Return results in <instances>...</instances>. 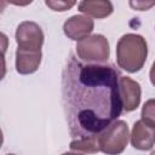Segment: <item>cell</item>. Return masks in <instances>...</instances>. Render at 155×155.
Listing matches in <instances>:
<instances>
[{"label": "cell", "mask_w": 155, "mask_h": 155, "mask_svg": "<svg viewBox=\"0 0 155 155\" xmlns=\"http://www.w3.org/2000/svg\"><path fill=\"white\" fill-rule=\"evenodd\" d=\"M150 155H155V150H154V151H153V153H151Z\"/></svg>", "instance_id": "obj_17"}, {"label": "cell", "mask_w": 155, "mask_h": 155, "mask_svg": "<svg viewBox=\"0 0 155 155\" xmlns=\"http://www.w3.org/2000/svg\"><path fill=\"white\" fill-rule=\"evenodd\" d=\"M140 116H142V121L155 128V98H151V99H148L144 104H143V108H142V113H140Z\"/></svg>", "instance_id": "obj_12"}, {"label": "cell", "mask_w": 155, "mask_h": 155, "mask_svg": "<svg viewBox=\"0 0 155 155\" xmlns=\"http://www.w3.org/2000/svg\"><path fill=\"white\" fill-rule=\"evenodd\" d=\"M130 139L134 149L142 151L150 150L155 144V128L145 125L142 120H138L132 127Z\"/></svg>", "instance_id": "obj_8"}, {"label": "cell", "mask_w": 155, "mask_h": 155, "mask_svg": "<svg viewBox=\"0 0 155 155\" xmlns=\"http://www.w3.org/2000/svg\"><path fill=\"white\" fill-rule=\"evenodd\" d=\"M79 11L87 17L93 18H105L113 13V4L109 0H85L80 1Z\"/></svg>", "instance_id": "obj_10"}, {"label": "cell", "mask_w": 155, "mask_h": 155, "mask_svg": "<svg viewBox=\"0 0 155 155\" xmlns=\"http://www.w3.org/2000/svg\"><path fill=\"white\" fill-rule=\"evenodd\" d=\"M130 139L128 126L122 120H116L99 133V149L107 155H120Z\"/></svg>", "instance_id": "obj_4"}, {"label": "cell", "mask_w": 155, "mask_h": 155, "mask_svg": "<svg viewBox=\"0 0 155 155\" xmlns=\"http://www.w3.org/2000/svg\"><path fill=\"white\" fill-rule=\"evenodd\" d=\"M41 50L29 51V50H16V70L22 75L33 74L39 69L41 63Z\"/></svg>", "instance_id": "obj_9"}, {"label": "cell", "mask_w": 155, "mask_h": 155, "mask_svg": "<svg viewBox=\"0 0 155 155\" xmlns=\"http://www.w3.org/2000/svg\"><path fill=\"white\" fill-rule=\"evenodd\" d=\"M148 57V44L139 34L128 33L122 35L116 45V62L117 65L128 71H139Z\"/></svg>", "instance_id": "obj_2"}, {"label": "cell", "mask_w": 155, "mask_h": 155, "mask_svg": "<svg viewBox=\"0 0 155 155\" xmlns=\"http://www.w3.org/2000/svg\"><path fill=\"white\" fill-rule=\"evenodd\" d=\"M62 155H81V154H79V153H64Z\"/></svg>", "instance_id": "obj_16"}, {"label": "cell", "mask_w": 155, "mask_h": 155, "mask_svg": "<svg viewBox=\"0 0 155 155\" xmlns=\"http://www.w3.org/2000/svg\"><path fill=\"white\" fill-rule=\"evenodd\" d=\"M94 23L93 19L85 15H74L69 17L63 24L64 34L75 41H80L91 35Z\"/></svg>", "instance_id": "obj_7"}, {"label": "cell", "mask_w": 155, "mask_h": 155, "mask_svg": "<svg viewBox=\"0 0 155 155\" xmlns=\"http://www.w3.org/2000/svg\"><path fill=\"white\" fill-rule=\"evenodd\" d=\"M69 148L76 153H79V151L80 153H87V154L98 153V151H101V149H99V134L74 139L70 142Z\"/></svg>", "instance_id": "obj_11"}, {"label": "cell", "mask_w": 155, "mask_h": 155, "mask_svg": "<svg viewBox=\"0 0 155 155\" xmlns=\"http://www.w3.org/2000/svg\"><path fill=\"white\" fill-rule=\"evenodd\" d=\"M120 78L113 64H85L69 57L62 74V102L74 139L102 133L121 115Z\"/></svg>", "instance_id": "obj_1"}, {"label": "cell", "mask_w": 155, "mask_h": 155, "mask_svg": "<svg viewBox=\"0 0 155 155\" xmlns=\"http://www.w3.org/2000/svg\"><path fill=\"white\" fill-rule=\"evenodd\" d=\"M46 6H48L50 8H52L53 11H59V12H63V11H67L69 8H71L76 2L75 1H61V0H46L45 1Z\"/></svg>", "instance_id": "obj_13"}, {"label": "cell", "mask_w": 155, "mask_h": 155, "mask_svg": "<svg viewBox=\"0 0 155 155\" xmlns=\"http://www.w3.org/2000/svg\"><path fill=\"white\" fill-rule=\"evenodd\" d=\"M119 88L124 111L130 113L136 110L140 103L142 97L140 85L128 76H121L119 80Z\"/></svg>", "instance_id": "obj_6"}, {"label": "cell", "mask_w": 155, "mask_h": 155, "mask_svg": "<svg viewBox=\"0 0 155 155\" xmlns=\"http://www.w3.org/2000/svg\"><path fill=\"white\" fill-rule=\"evenodd\" d=\"M130 6L138 11H147L155 6V1H130Z\"/></svg>", "instance_id": "obj_14"}, {"label": "cell", "mask_w": 155, "mask_h": 155, "mask_svg": "<svg viewBox=\"0 0 155 155\" xmlns=\"http://www.w3.org/2000/svg\"><path fill=\"white\" fill-rule=\"evenodd\" d=\"M149 78H150V82L153 84V86H155V62L153 63L150 71H149Z\"/></svg>", "instance_id": "obj_15"}, {"label": "cell", "mask_w": 155, "mask_h": 155, "mask_svg": "<svg viewBox=\"0 0 155 155\" xmlns=\"http://www.w3.org/2000/svg\"><path fill=\"white\" fill-rule=\"evenodd\" d=\"M16 42L17 48L40 51L44 44V33L41 27L31 21H24L19 23L16 29Z\"/></svg>", "instance_id": "obj_5"}, {"label": "cell", "mask_w": 155, "mask_h": 155, "mask_svg": "<svg viewBox=\"0 0 155 155\" xmlns=\"http://www.w3.org/2000/svg\"><path fill=\"white\" fill-rule=\"evenodd\" d=\"M75 50L80 61L92 64H103L110 56L109 41L102 34H92L78 41Z\"/></svg>", "instance_id": "obj_3"}, {"label": "cell", "mask_w": 155, "mask_h": 155, "mask_svg": "<svg viewBox=\"0 0 155 155\" xmlns=\"http://www.w3.org/2000/svg\"><path fill=\"white\" fill-rule=\"evenodd\" d=\"M7 155H15V154H7Z\"/></svg>", "instance_id": "obj_18"}]
</instances>
